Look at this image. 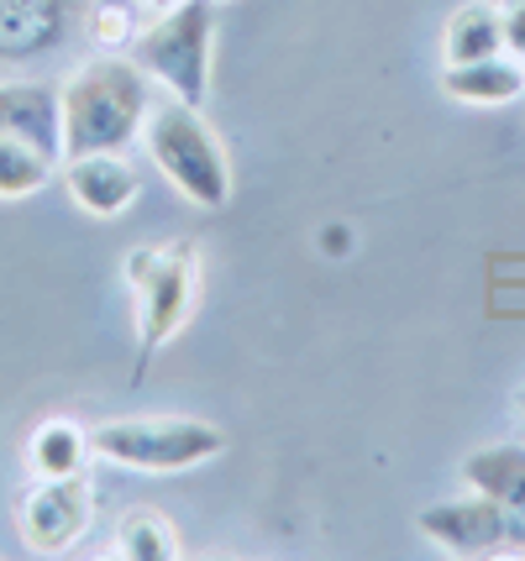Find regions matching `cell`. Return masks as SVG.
I'll return each mask as SVG.
<instances>
[{"mask_svg":"<svg viewBox=\"0 0 525 561\" xmlns=\"http://www.w3.org/2000/svg\"><path fill=\"white\" fill-rule=\"evenodd\" d=\"M152 79L137 58L95 53L64 84V158L79 152H126L152 116Z\"/></svg>","mask_w":525,"mask_h":561,"instance_id":"1","label":"cell"},{"mask_svg":"<svg viewBox=\"0 0 525 561\" xmlns=\"http://www.w3.org/2000/svg\"><path fill=\"white\" fill-rule=\"evenodd\" d=\"M126 284L137 294V373H148L152 352L169 346L201 305V247L190 237L126 252Z\"/></svg>","mask_w":525,"mask_h":561,"instance_id":"2","label":"cell"},{"mask_svg":"<svg viewBox=\"0 0 525 561\" xmlns=\"http://www.w3.org/2000/svg\"><path fill=\"white\" fill-rule=\"evenodd\" d=\"M142 142H148V158L158 163V173L190 205L221 210L231 199V158H226L221 137H216V126L205 122L201 105H184V100L152 105Z\"/></svg>","mask_w":525,"mask_h":561,"instance_id":"3","label":"cell"},{"mask_svg":"<svg viewBox=\"0 0 525 561\" xmlns=\"http://www.w3.org/2000/svg\"><path fill=\"white\" fill-rule=\"evenodd\" d=\"M210 48H216V0H179L132 37V58L152 84L201 111L210 95Z\"/></svg>","mask_w":525,"mask_h":561,"instance_id":"4","label":"cell"},{"mask_svg":"<svg viewBox=\"0 0 525 561\" xmlns=\"http://www.w3.org/2000/svg\"><path fill=\"white\" fill-rule=\"evenodd\" d=\"M95 440V457L116 462L126 472H190V467L210 462L226 451L221 425L210 420H190V415H126V420H105L90 431Z\"/></svg>","mask_w":525,"mask_h":561,"instance_id":"5","label":"cell"},{"mask_svg":"<svg viewBox=\"0 0 525 561\" xmlns=\"http://www.w3.org/2000/svg\"><path fill=\"white\" fill-rule=\"evenodd\" d=\"M415 530L425 540H436L452 557H500V551H525V525L515 514L494 504L489 493H457L442 504H425L415 514Z\"/></svg>","mask_w":525,"mask_h":561,"instance_id":"6","label":"cell"},{"mask_svg":"<svg viewBox=\"0 0 525 561\" xmlns=\"http://www.w3.org/2000/svg\"><path fill=\"white\" fill-rule=\"evenodd\" d=\"M90 0H0V69L48 64L84 32Z\"/></svg>","mask_w":525,"mask_h":561,"instance_id":"7","label":"cell"},{"mask_svg":"<svg viewBox=\"0 0 525 561\" xmlns=\"http://www.w3.org/2000/svg\"><path fill=\"white\" fill-rule=\"evenodd\" d=\"M95 519V499L84 478H37V489L16 499V536L32 551H69Z\"/></svg>","mask_w":525,"mask_h":561,"instance_id":"8","label":"cell"},{"mask_svg":"<svg viewBox=\"0 0 525 561\" xmlns=\"http://www.w3.org/2000/svg\"><path fill=\"white\" fill-rule=\"evenodd\" d=\"M0 137H16L43 158L64 163V84L0 79Z\"/></svg>","mask_w":525,"mask_h":561,"instance_id":"9","label":"cell"},{"mask_svg":"<svg viewBox=\"0 0 525 561\" xmlns=\"http://www.w3.org/2000/svg\"><path fill=\"white\" fill-rule=\"evenodd\" d=\"M64 190L84 216L111 220L142 195V173L122 152H79V158H64Z\"/></svg>","mask_w":525,"mask_h":561,"instance_id":"10","label":"cell"},{"mask_svg":"<svg viewBox=\"0 0 525 561\" xmlns=\"http://www.w3.org/2000/svg\"><path fill=\"white\" fill-rule=\"evenodd\" d=\"M442 90L457 105H510L525 95V64L510 48L473 64H442Z\"/></svg>","mask_w":525,"mask_h":561,"instance_id":"11","label":"cell"},{"mask_svg":"<svg viewBox=\"0 0 525 561\" xmlns=\"http://www.w3.org/2000/svg\"><path fill=\"white\" fill-rule=\"evenodd\" d=\"M463 489L489 493L494 504L525 525V446L521 440H489L463 457Z\"/></svg>","mask_w":525,"mask_h":561,"instance_id":"12","label":"cell"},{"mask_svg":"<svg viewBox=\"0 0 525 561\" xmlns=\"http://www.w3.org/2000/svg\"><path fill=\"white\" fill-rule=\"evenodd\" d=\"M90 457H95V440L79 420H43L26 440L32 478H84Z\"/></svg>","mask_w":525,"mask_h":561,"instance_id":"13","label":"cell"},{"mask_svg":"<svg viewBox=\"0 0 525 561\" xmlns=\"http://www.w3.org/2000/svg\"><path fill=\"white\" fill-rule=\"evenodd\" d=\"M494 53H504L500 0L457 5L442 26V64H473V58H494Z\"/></svg>","mask_w":525,"mask_h":561,"instance_id":"14","label":"cell"},{"mask_svg":"<svg viewBox=\"0 0 525 561\" xmlns=\"http://www.w3.org/2000/svg\"><path fill=\"white\" fill-rule=\"evenodd\" d=\"M116 557L126 561H174L179 557V536L174 525L158 510H132L116 525Z\"/></svg>","mask_w":525,"mask_h":561,"instance_id":"15","label":"cell"},{"mask_svg":"<svg viewBox=\"0 0 525 561\" xmlns=\"http://www.w3.org/2000/svg\"><path fill=\"white\" fill-rule=\"evenodd\" d=\"M53 158H43L37 147L16 142V137H0V199H26L37 195L53 179Z\"/></svg>","mask_w":525,"mask_h":561,"instance_id":"16","label":"cell"},{"mask_svg":"<svg viewBox=\"0 0 525 561\" xmlns=\"http://www.w3.org/2000/svg\"><path fill=\"white\" fill-rule=\"evenodd\" d=\"M84 37L95 43V48L116 53V48H132V16H126L122 5H90V16H84Z\"/></svg>","mask_w":525,"mask_h":561,"instance_id":"17","label":"cell"},{"mask_svg":"<svg viewBox=\"0 0 525 561\" xmlns=\"http://www.w3.org/2000/svg\"><path fill=\"white\" fill-rule=\"evenodd\" d=\"M500 22H504V48L521 58L525 53V0H500Z\"/></svg>","mask_w":525,"mask_h":561,"instance_id":"18","label":"cell"},{"mask_svg":"<svg viewBox=\"0 0 525 561\" xmlns=\"http://www.w3.org/2000/svg\"><path fill=\"white\" fill-rule=\"evenodd\" d=\"M137 5H148L152 16H158V11H169V5H179V0H137Z\"/></svg>","mask_w":525,"mask_h":561,"instance_id":"19","label":"cell"},{"mask_svg":"<svg viewBox=\"0 0 525 561\" xmlns=\"http://www.w3.org/2000/svg\"><path fill=\"white\" fill-rule=\"evenodd\" d=\"M515 410H521V415H525V383H521V393H515Z\"/></svg>","mask_w":525,"mask_h":561,"instance_id":"20","label":"cell"},{"mask_svg":"<svg viewBox=\"0 0 525 561\" xmlns=\"http://www.w3.org/2000/svg\"><path fill=\"white\" fill-rule=\"evenodd\" d=\"M216 5H226V0H216Z\"/></svg>","mask_w":525,"mask_h":561,"instance_id":"21","label":"cell"}]
</instances>
